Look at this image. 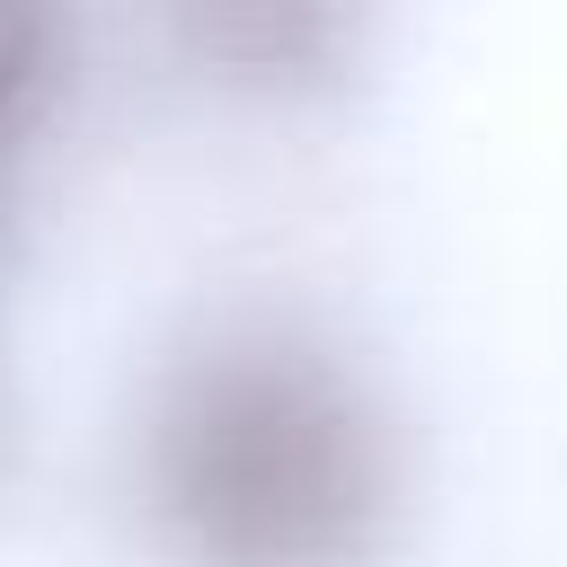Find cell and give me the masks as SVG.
I'll use <instances>...</instances> for the list:
<instances>
[{"instance_id": "cell-1", "label": "cell", "mask_w": 567, "mask_h": 567, "mask_svg": "<svg viewBox=\"0 0 567 567\" xmlns=\"http://www.w3.org/2000/svg\"><path fill=\"white\" fill-rule=\"evenodd\" d=\"M133 478L186 567H363L399 523V425L337 337L230 310L159 363Z\"/></svg>"}, {"instance_id": "cell-2", "label": "cell", "mask_w": 567, "mask_h": 567, "mask_svg": "<svg viewBox=\"0 0 567 567\" xmlns=\"http://www.w3.org/2000/svg\"><path fill=\"white\" fill-rule=\"evenodd\" d=\"M62 71H71V35L53 9H18L0 0V177L27 159V142L44 133L53 97H62Z\"/></svg>"}]
</instances>
